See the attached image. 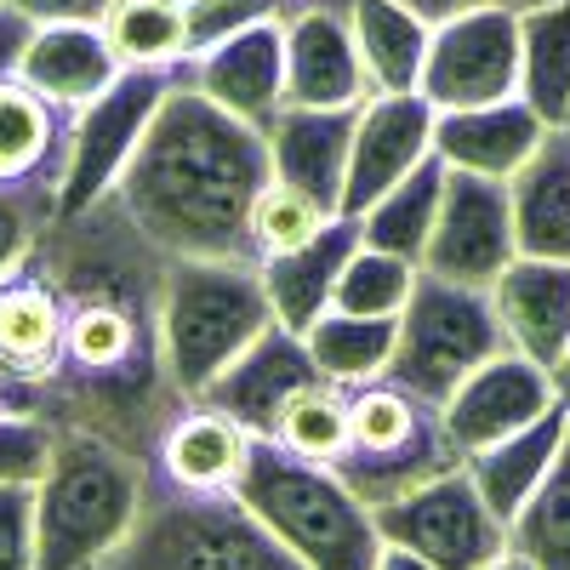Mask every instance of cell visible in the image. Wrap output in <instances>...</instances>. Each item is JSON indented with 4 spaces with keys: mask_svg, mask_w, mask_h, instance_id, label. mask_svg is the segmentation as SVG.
Listing matches in <instances>:
<instances>
[{
    "mask_svg": "<svg viewBox=\"0 0 570 570\" xmlns=\"http://www.w3.org/2000/svg\"><path fill=\"white\" fill-rule=\"evenodd\" d=\"M371 513H376V537L422 553L434 570H480L497 553H508V525L485 508L468 468L440 473V480H428L422 491L383 502Z\"/></svg>",
    "mask_w": 570,
    "mask_h": 570,
    "instance_id": "obj_9",
    "label": "cell"
},
{
    "mask_svg": "<svg viewBox=\"0 0 570 570\" xmlns=\"http://www.w3.org/2000/svg\"><path fill=\"white\" fill-rule=\"evenodd\" d=\"M502 348H508V331L497 320L491 292L416 274V292L400 308V337H394V360L383 376L394 389H405L411 400L440 411Z\"/></svg>",
    "mask_w": 570,
    "mask_h": 570,
    "instance_id": "obj_7",
    "label": "cell"
},
{
    "mask_svg": "<svg viewBox=\"0 0 570 570\" xmlns=\"http://www.w3.org/2000/svg\"><path fill=\"white\" fill-rule=\"evenodd\" d=\"M371 98L348 7L285 12V109H365Z\"/></svg>",
    "mask_w": 570,
    "mask_h": 570,
    "instance_id": "obj_13",
    "label": "cell"
},
{
    "mask_svg": "<svg viewBox=\"0 0 570 570\" xmlns=\"http://www.w3.org/2000/svg\"><path fill=\"white\" fill-rule=\"evenodd\" d=\"M553 126L525 104H491V109H462V115H440L434 126V155L456 171H473V177H497V183H513L519 171L531 166V155L542 149V137Z\"/></svg>",
    "mask_w": 570,
    "mask_h": 570,
    "instance_id": "obj_21",
    "label": "cell"
},
{
    "mask_svg": "<svg viewBox=\"0 0 570 570\" xmlns=\"http://www.w3.org/2000/svg\"><path fill=\"white\" fill-rule=\"evenodd\" d=\"M480 570H531V564H525V559H513V553H497V559L480 564Z\"/></svg>",
    "mask_w": 570,
    "mask_h": 570,
    "instance_id": "obj_44",
    "label": "cell"
},
{
    "mask_svg": "<svg viewBox=\"0 0 570 570\" xmlns=\"http://www.w3.org/2000/svg\"><path fill=\"white\" fill-rule=\"evenodd\" d=\"M155 462L109 440L58 434L52 468L35 485V570H104L131 537Z\"/></svg>",
    "mask_w": 570,
    "mask_h": 570,
    "instance_id": "obj_2",
    "label": "cell"
},
{
    "mask_svg": "<svg viewBox=\"0 0 570 570\" xmlns=\"http://www.w3.org/2000/svg\"><path fill=\"white\" fill-rule=\"evenodd\" d=\"M69 308L35 268L0 279V400L29 416L35 389L63 365Z\"/></svg>",
    "mask_w": 570,
    "mask_h": 570,
    "instance_id": "obj_16",
    "label": "cell"
},
{
    "mask_svg": "<svg viewBox=\"0 0 570 570\" xmlns=\"http://www.w3.org/2000/svg\"><path fill=\"white\" fill-rule=\"evenodd\" d=\"M314 383H325V376H320L308 343L297 337V331H285V325H268L263 337L217 376L212 394H206L200 405L234 416L246 434L268 440L274 422L285 416V405H292L303 389H314Z\"/></svg>",
    "mask_w": 570,
    "mask_h": 570,
    "instance_id": "obj_15",
    "label": "cell"
},
{
    "mask_svg": "<svg viewBox=\"0 0 570 570\" xmlns=\"http://www.w3.org/2000/svg\"><path fill=\"white\" fill-rule=\"evenodd\" d=\"M274 320L257 263H188L171 257L160 285V348L188 405L212 394L217 376L240 360Z\"/></svg>",
    "mask_w": 570,
    "mask_h": 570,
    "instance_id": "obj_3",
    "label": "cell"
},
{
    "mask_svg": "<svg viewBox=\"0 0 570 570\" xmlns=\"http://www.w3.org/2000/svg\"><path fill=\"white\" fill-rule=\"evenodd\" d=\"M394 337H400V320H360V314H337V308H331L303 343H308V354H314L325 383L365 389V383H376V376L389 371Z\"/></svg>",
    "mask_w": 570,
    "mask_h": 570,
    "instance_id": "obj_31",
    "label": "cell"
},
{
    "mask_svg": "<svg viewBox=\"0 0 570 570\" xmlns=\"http://www.w3.org/2000/svg\"><path fill=\"white\" fill-rule=\"evenodd\" d=\"M456 468H468V456L451 440V428L434 405L411 400L389 376H376L365 389H348V445L331 462V473L365 508L400 502V497L422 491L428 480L456 473Z\"/></svg>",
    "mask_w": 570,
    "mask_h": 570,
    "instance_id": "obj_6",
    "label": "cell"
},
{
    "mask_svg": "<svg viewBox=\"0 0 570 570\" xmlns=\"http://www.w3.org/2000/svg\"><path fill=\"white\" fill-rule=\"evenodd\" d=\"M120 75L126 69L115 63L98 23H46V29H35L29 52L18 63V80L63 115L91 109Z\"/></svg>",
    "mask_w": 570,
    "mask_h": 570,
    "instance_id": "obj_22",
    "label": "cell"
},
{
    "mask_svg": "<svg viewBox=\"0 0 570 570\" xmlns=\"http://www.w3.org/2000/svg\"><path fill=\"white\" fill-rule=\"evenodd\" d=\"M564 434H570V411L553 405L542 422L525 428V434H513V440H502V445H485V451H473V456H468L473 485H480L485 508L502 519V525H508V519L525 508V497L548 480V468H553Z\"/></svg>",
    "mask_w": 570,
    "mask_h": 570,
    "instance_id": "obj_27",
    "label": "cell"
},
{
    "mask_svg": "<svg viewBox=\"0 0 570 570\" xmlns=\"http://www.w3.org/2000/svg\"><path fill=\"white\" fill-rule=\"evenodd\" d=\"M434 126L440 109L422 91L400 98H371L354 120V149H348V183H343V217H365L394 183H405L428 155H434Z\"/></svg>",
    "mask_w": 570,
    "mask_h": 570,
    "instance_id": "obj_12",
    "label": "cell"
},
{
    "mask_svg": "<svg viewBox=\"0 0 570 570\" xmlns=\"http://www.w3.org/2000/svg\"><path fill=\"white\" fill-rule=\"evenodd\" d=\"M104 570H308L234 491H183L149 473L131 537Z\"/></svg>",
    "mask_w": 570,
    "mask_h": 570,
    "instance_id": "obj_4",
    "label": "cell"
},
{
    "mask_svg": "<svg viewBox=\"0 0 570 570\" xmlns=\"http://www.w3.org/2000/svg\"><path fill=\"white\" fill-rule=\"evenodd\" d=\"M252 440L234 416L212 411V405H188L160 440L155 473H166L171 485L183 491H234L240 473L252 462Z\"/></svg>",
    "mask_w": 570,
    "mask_h": 570,
    "instance_id": "obj_24",
    "label": "cell"
},
{
    "mask_svg": "<svg viewBox=\"0 0 570 570\" xmlns=\"http://www.w3.org/2000/svg\"><path fill=\"white\" fill-rule=\"evenodd\" d=\"M519 7H542V0H519Z\"/></svg>",
    "mask_w": 570,
    "mask_h": 570,
    "instance_id": "obj_45",
    "label": "cell"
},
{
    "mask_svg": "<svg viewBox=\"0 0 570 570\" xmlns=\"http://www.w3.org/2000/svg\"><path fill=\"white\" fill-rule=\"evenodd\" d=\"M69 126H75V115L52 109L18 75L0 80V183H29V188L63 195Z\"/></svg>",
    "mask_w": 570,
    "mask_h": 570,
    "instance_id": "obj_23",
    "label": "cell"
},
{
    "mask_svg": "<svg viewBox=\"0 0 570 570\" xmlns=\"http://www.w3.org/2000/svg\"><path fill=\"white\" fill-rule=\"evenodd\" d=\"M98 29H104L120 69L188 63V7L183 0H115Z\"/></svg>",
    "mask_w": 570,
    "mask_h": 570,
    "instance_id": "obj_30",
    "label": "cell"
},
{
    "mask_svg": "<svg viewBox=\"0 0 570 570\" xmlns=\"http://www.w3.org/2000/svg\"><path fill=\"white\" fill-rule=\"evenodd\" d=\"M525 80V46H519V7H485L434 23L422 63V98L440 115L513 104Z\"/></svg>",
    "mask_w": 570,
    "mask_h": 570,
    "instance_id": "obj_8",
    "label": "cell"
},
{
    "mask_svg": "<svg viewBox=\"0 0 570 570\" xmlns=\"http://www.w3.org/2000/svg\"><path fill=\"white\" fill-rule=\"evenodd\" d=\"M52 217H58V195H52V188L0 183V279H12V274L29 268L35 240L46 234Z\"/></svg>",
    "mask_w": 570,
    "mask_h": 570,
    "instance_id": "obj_36",
    "label": "cell"
},
{
    "mask_svg": "<svg viewBox=\"0 0 570 570\" xmlns=\"http://www.w3.org/2000/svg\"><path fill=\"white\" fill-rule=\"evenodd\" d=\"M183 80L195 91H206L217 109L268 131L285 115V18L257 23L246 35L212 46V52H200V58H188Z\"/></svg>",
    "mask_w": 570,
    "mask_h": 570,
    "instance_id": "obj_17",
    "label": "cell"
},
{
    "mask_svg": "<svg viewBox=\"0 0 570 570\" xmlns=\"http://www.w3.org/2000/svg\"><path fill=\"white\" fill-rule=\"evenodd\" d=\"M376 570H434L422 553H411V548H394V542H383V553H376Z\"/></svg>",
    "mask_w": 570,
    "mask_h": 570,
    "instance_id": "obj_42",
    "label": "cell"
},
{
    "mask_svg": "<svg viewBox=\"0 0 570 570\" xmlns=\"http://www.w3.org/2000/svg\"><path fill=\"white\" fill-rule=\"evenodd\" d=\"M183 7H188V58H200L257 23H279L292 12L285 0H183Z\"/></svg>",
    "mask_w": 570,
    "mask_h": 570,
    "instance_id": "obj_37",
    "label": "cell"
},
{
    "mask_svg": "<svg viewBox=\"0 0 570 570\" xmlns=\"http://www.w3.org/2000/svg\"><path fill=\"white\" fill-rule=\"evenodd\" d=\"M0 570H35V485H0Z\"/></svg>",
    "mask_w": 570,
    "mask_h": 570,
    "instance_id": "obj_38",
    "label": "cell"
},
{
    "mask_svg": "<svg viewBox=\"0 0 570 570\" xmlns=\"http://www.w3.org/2000/svg\"><path fill=\"white\" fill-rule=\"evenodd\" d=\"M360 246H365L360 240V217H331L308 246L257 263L263 268V292L274 303V320L285 331H297V337H308V331L331 314V303H337V279H343V268H348V257Z\"/></svg>",
    "mask_w": 570,
    "mask_h": 570,
    "instance_id": "obj_20",
    "label": "cell"
},
{
    "mask_svg": "<svg viewBox=\"0 0 570 570\" xmlns=\"http://www.w3.org/2000/svg\"><path fill=\"white\" fill-rule=\"evenodd\" d=\"M405 7H411L422 23H445V18H462V12H485V7H519V0H405Z\"/></svg>",
    "mask_w": 570,
    "mask_h": 570,
    "instance_id": "obj_41",
    "label": "cell"
},
{
    "mask_svg": "<svg viewBox=\"0 0 570 570\" xmlns=\"http://www.w3.org/2000/svg\"><path fill=\"white\" fill-rule=\"evenodd\" d=\"M508 553L531 570H570V434L548 468V480L508 519Z\"/></svg>",
    "mask_w": 570,
    "mask_h": 570,
    "instance_id": "obj_32",
    "label": "cell"
},
{
    "mask_svg": "<svg viewBox=\"0 0 570 570\" xmlns=\"http://www.w3.org/2000/svg\"><path fill=\"white\" fill-rule=\"evenodd\" d=\"M513 240L519 257L570 263V126H553L513 183Z\"/></svg>",
    "mask_w": 570,
    "mask_h": 570,
    "instance_id": "obj_25",
    "label": "cell"
},
{
    "mask_svg": "<svg viewBox=\"0 0 570 570\" xmlns=\"http://www.w3.org/2000/svg\"><path fill=\"white\" fill-rule=\"evenodd\" d=\"M519 46H525L519 98L548 126H564V115H570V0L519 7Z\"/></svg>",
    "mask_w": 570,
    "mask_h": 570,
    "instance_id": "obj_29",
    "label": "cell"
},
{
    "mask_svg": "<svg viewBox=\"0 0 570 570\" xmlns=\"http://www.w3.org/2000/svg\"><path fill=\"white\" fill-rule=\"evenodd\" d=\"M7 7L23 12L35 29H46V23H104L115 0H7Z\"/></svg>",
    "mask_w": 570,
    "mask_h": 570,
    "instance_id": "obj_39",
    "label": "cell"
},
{
    "mask_svg": "<svg viewBox=\"0 0 570 570\" xmlns=\"http://www.w3.org/2000/svg\"><path fill=\"white\" fill-rule=\"evenodd\" d=\"M553 405H559L553 371H542L537 360L502 348L491 365H480L440 405V416L451 428V440L462 445V456H473V451H485V445H502L513 434H525V428L542 422Z\"/></svg>",
    "mask_w": 570,
    "mask_h": 570,
    "instance_id": "obj_14",
    "label": "cell"
},
{
    "mask_svg": "<svg viewBox=\"0 0 570 570\" xmlns=\"http://www.w3.org/2000/svg\"><path fill=\"white\" fill-rule=\"evenodd\" d=\"M445 160L428 155L405 183H394L383 200H376L365 217H360V240L371 252H389V257H405L422 268V252H428V234H434V217H440V200H445Z\"/></svg>",
    "mask_w": 570,
    "mask_h": 570,
    "instance_id": "obj_28",
    "label": "cell"
},
{
    "mask_svg": "<svg viewBox=\"0 0 570 570\" xmlns=\"http://www.w3.org/2000/svg\"><path fill=\"white\" fill-rule=\"evenodd\" d=\"M416 274L422 268L405 263V257L360 246L348 257L343 279H337V303H331V308H337V314H360V320H400V308L416 292Z\"/></svg>",
    "mask_w": 570,
    "mask_h": 570,
    "instance_id": "obj_34",
    "label": "cell"
},
{
    "mask_svg": "<svg viewBox=\"0 0 570 570\" xmlns=\"http://www.w3.org/2000/svg\"><path fill=\"white\" fill-rule=\"evenodd\" d=\"M0 7H7V0H0Z\"/></svg>",
    "mask_w": 570,
    "mask_h": 570,
    "instance_id": "obj_47",
    "label": "cell"
},
{
    "mask_svg": "<svg viewBox=\"0 0 570 570\" xmlns=\"http://www.w3.org/2000/svg\"><path fill=\"white\" fill-rule=\"evenodd\" d=\"M497 320L508 331V348L553 371L570 354V263L513 257L491 285Z\"/></svg>",
    "mask_w": 570,
    "mask_h": 570,
    "instance_id": "obj_18",
    "label": "cell"
},
{
    "mask_svg": "<svg viewBox=\"0 0 570 570\" xmlns=\"http://www.w3.org/2000/svg\"><path fill=\"white\" fill-rule=\"evenodd\" d=\"M183 80L177 69H126L91 109L75 115L69 126V171H63V195H58V217L98 206L109 188L120 183L137 137L149 131L155 109L166 104V91Z\"/></svg>",
    "mask_w": 570,
    "mask_h": 570,
    "instance_id": "obj_10",
    "label": "cell"
},
{
    "mask_svg": "<svg viewBox=\"0 0 570 570\" xmlns=\"http://www.w3.org/2000/svg\"><path fill=\"white\" fill-rule=\"evenodd\" d=\"M553 394H559V405L570 411V354H564V360L553 365Z\"/></svg>",
    "mask_w": 570,
    "mask_h": 570,
    "instance_id": "obj_43",
    "label": "cell"
},
{
    "mask_svg": "<svg viewBox=\"0 0 570 570\" xmlns=\"http://www.w3.org/2000/svg\"><path fill=\"white\" fill-rule=\"evenodd\" d=\"M234 497L308 570H376V553H383L376 513L331 468L279 451L274 440H252V462Z\"/></svg>",
    "mask_w": 570,
    "mask_h": 570,
    "instance_id": "obj_5",
    "label": "cell"
},
{
    "mask_svg": "<svg viewBox=\"0 0 570 570\" xmlns=\"http://www.w3.org/2000/svg\"><path fill=\"white\" fill-rule=\"evenodd\" d=\"M268 440H274L279 451L303 456V462L331 468V462L343 456V445H348V389H337V383L303 389L292 405H285V416L274 422Z\"/></svg>",
    "mask_w": 570,
    "mask_h": 570,
    "instance_id": "obj_33",
    "label": "cell"
},
{
    "mask_svg": "<svg viewBox=\"0 0 570 570\" xmlns=\"http://www.w3.org/2000/svg\"><path fill=\"white\" fill-rule=\"evenodd\" d=\"M274 177L268 131L177 80L109 195L166 257L257 263L252 206Z\"/></svg>",
    "mask_w": 570,
    "mask_h": 570,
    "instance_id": "obj_1",
    "label": "cell"
},
{
    "mask_svg": "<svg viewBox=\"0 0 570 570\" xmlns=\"http://www.w3.org/2000/svg\"><path fill=\"white\" fill-rule=\"evenodd\" d=\"M564 126H570V115H564Z\"/></svg>",
    "mask_w": 570,
    "mask_h": 570,
    "instance_id": "obj_46",
    "label": "cell"
},
{
    "mask_svg": "<svg viewBox=\"0 0 570 570\" xmlns=\"http://www.w3.org/2000/svg\"><path fill=\"white\" fill-rule=\"evenodd\" d=\"M29 40H35V23L12 7H0V80H12L23 52H29Z\"/></svg>",
    "mask_w": 570,
    "mask_h": 570,
    "instance_id": "obj_40",
    "label": "cell"
},
{
    "mask_svg": "<svg viewBox=\"0 0 570 570\" xmlns=\"http://www.w3.org/2000/svg\"><path fill=\"white\" fill-rule=\"evenodd\" d=\"M513 257H519L513 188L497 183V177H473V171L451 166L434 234H428V252H422V274L451 279V285H473V292H491Z\"/></svg>",
    "mask_w": 570,
    "mask_h": 570,
    "instance_id": "obj_11",
    "label": "cell"
},
{
    "mask_svg": "<svg viewBox=\"0 0 570 570\" xmlns=\"http://www.w3.org/2000/svg\"><path fill=\"white\" fill-rule=\"evenodd\" d=\"M360 109H285L268 126V160L274 177L303 188L331 217H343V183H348V149H354Z\"/></svg>",
    "mask_w": 570,
    "mask_h": 570,
    "instance_id": "obj_19",
    "label": "cell"
},
{
    "mask_svg": "<svg viewBox=\"0 0 570 570\" xmlns=\"http://www.w3.org/2000/svg\"><path fill=\"white\" fill-rule=\"evenodd\" d=\"M348 23L376 98H400V91L422 86L434 23H422L405 0H348Z\"/></svg>",
    "mask_w": 570,
    "mask_h": 570,
    "instance_id": "obj_26",
    "label": "cell"
},
{
    "mask_svg": "<svg viewBox=\"0 0 570 570\" xmlns=\"http://www.w3.org/2000/svg\"><path fill=\"white\" fill-rule=\"evenodd\" d=\"M325 223H331V212L320 200H308L303 188H292V183L268 177V188H263L257 206H252V257L268 263V257L297 252V246L314 240Z\"/></svg>",
    "mask_w": 570,
    "mask_h": 570,
    "instance_id": "obj_35",
    "label": "cell"
}]
</instances>
